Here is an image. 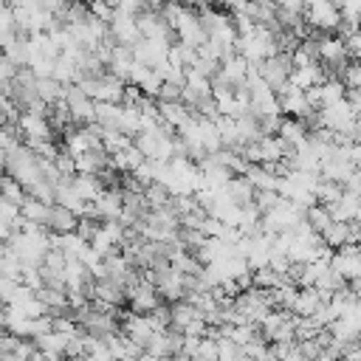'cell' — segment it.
I'll return each instance as SVG.
<instances>
[{"label": "cell", "mask_w": 361, "mask_h": 361, "mask_svg": "<svg viewBox=\"0 0 361 361\" xmlns=\"http://www.w3.org/2000/svg\"><path fill=\"white\" fill-rule=\"evenodd\" d=\"M76 223H79V217L73 212H68L62 206H48V217H45V226L48 228H56L62 234H73L76 231Z\"/></svg>", "instance_id": "6da1fadb"}]
</instances>
